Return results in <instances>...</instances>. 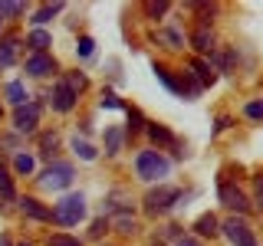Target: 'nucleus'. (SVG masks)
<instances>
[{
	"mask_svg": "<svg viewBox=\"0 0 263 246\" xmlns=\"http://www.w3.org/2000/svg\"><path fill=\"white\" fill-rule=\"evenodd\" d=\"M135 171H138V177H142V180L152 184V180H158V177H168L171 161L161 158L158 151H152V148H148V151H138L135 154Z\"/></svg>",
	"mask_w": 263,
	"mask_h": 246,
	"instance_id": "obj_1",
	"label": "nucleus"
},
{
	"mask_svg": "<svg viewBox=\"0 0 263 246\" xmlns=\"http://www.w3.org/2000/svg\"><path fill=\"white\" fill-rule=\"evenodd\" d=\"M53 220L63 227H76L79 220H86V197L82 194H66L53 210Z\"/></svg>",
	"mask_w": 263,
	"mask_h": 246,
	"instance_id": "obj_2",
	"label": "nucleus"
},
{
	"mask_svg": "<svg viewBox=\"0 0 263 246\" xmlns=\"http://www.w3.org/2000/svg\"><path fill=\"white\" fill-rule=\"evenodd\" d=\"M178 200H181V191H178V187L161 184V187H155V191H148V197H145V210L152 213V217H158V213H168Z\"/></svg>",
	"mask_w": 263,
	"mask_h": 246,
	"instance_id": "obj_3",
	"label": "nucleus"
},
{
	"mask_svg": "<svg viewBox=\"0 0 263 246\" xmlns=\"http://www.w3.org/2000/svg\"><path fill=\"white\" fill-rule=\"evenodd\" d=\"M40 184H43L46 191H66V187L72 184V164H66V161L49 164L43 174H40Z\"/></svg>",
	"mask_w": 263,
	"mask_h": 246,
	"instance_id": "obj_4",
	"label": "nucleus"
},
{
	"mask_svg": "<svg viewBox=\"0 0 263 246\" xmlns=\"http://www.w3.org/2000/svg\"><path fill=\"white\" fill-rule=\"evenodd\" d=\"M217 194H220V203H224V207L237 210V213H247V210H250V200H247V194H243L237 184L224 180V177L217 180Z\"/></svg>",
	"mask_w": 263,
	"mask_h": 246,
	"instance_id": "obj_5",
	"label": "nucleus"
},
{
	"mask_svg": "<svg viewBox=\"0 0 263 246\" xmlns=\"http://www.w3.org/2000/svg\"><path fill=\"white\" fill-rule=\"evenodd\" d=\"M36 125H40V102H27L13 112V128L20 131V135H33Z\"/></svg>",
	"mask_w": 263,
	"mask_h": 246,
	"instance_id": "obj_6",
	"label": "nucleus"
},
{
	"mask_svg": "<svg viewBox=\"0 0 263 246\" xmlns=\"http://www.w3.org/2000/svg\"><path fill=\"white\" fill-rule=\"evenodd\" d=\"M220 230H224V236H227L234 246H257V236H253V230L247 227L243 220H237V217H230Z\"/></svg>",
	"mask_w": 263,
	"mask_h": 246,
	"instance_id": "obj_7",
	"label": "nucleus"
},
{
	"mask_svg": "<svg viewBox=\"0 0 263 246\" xmlns=\"http://www.w3.org/2000/svg\"><path fill=\"white\" fill-rule=\"evenodd\" d=\"M76 92H72V89L69 86H66V79H60V82H56V86H53V95H49V105H53V112H72V109H76Z\"/></svg>",
	"mask_w": 263,
	"mask_h": 246,
	"instance_id": "obj_8",
	"label": "nucleus"
},
{
	"mask_svg": "<svg viewBox=\"0 0 263 246\" xmlns=\"http://www.w3.org/2000/svg\"><path fill=\"white\" fill-rule=\"evenodd\" d=\"M20 210H23V217H30V220H40V223H53V210L43 207L36 197H20Z\"/></svg>",
	"mask_w": 263,
	"mask_h": 246,
	"instance_id": "obj_9",
	"label": "nucleus"
},
{
	"mask_svg": "<svg viewBox=\"0 0 263 246\" xmlns=\"http://www.w3.org/2000/svg\"><path fill=\"white\" fill-rule=\"evenodd\" d=\"M27 72L36 76V79H43V76H49V72H56V59L46 56V53H33L27 59Z\"/></svg>",
	"mask_w": 263,
	"mask_h": 246,
	"instance_id": "obj_10",
	"label": "nucleus"
},
{
	"mask_svg": "<svg viewBox=\"0 0 263 246\" xmlns=\"http://www.w3.org/2000/svg\"><path fill=\"white\" fill-rule=\"evenodd\" d=\"M16 49H20V39H16V36H4V39H0V69L13 66Z\"/></svg>",
	"mask_w": 263,
	"mask_h": 246,
	"instance_id": "obj_11",
	"label": "nucleus"
},
{
	"mask_svg": "<svg viewBox=\"0 0 263 246\" xmlns=\"http://www.w3.org/2000/svg\"><path fill=\"white\" fill-rule=\"evenodd\" d=\"M191 43H194V49H197V53H204V56H211V53H214V36H211V30H208V27L194 30Z\"/></svg>",
	"mask_w": 263,
	"mask_h": 246,
	"instance_id": "obj_12",
	"label": "nucleus"
},
{
	"mask_svg": "<svg viewBox=\"0 0 263 246\" xmlns=\"http://www.w3.org/2000/svg\"><path fill=\"white\" fill-rule=\"evenodd\" d=\"M194 233L197 236H217V217L214 213H201L194 220Z\"/></svg>",
	"mask_w": 263,
	"mask_h": 246,
	"instance_id": "obj_13",
	"label": "nucleus"
},
{
	"mask_svg": "<svg viewBox=\"0 0 263 246\" xmlns=\"http://www.w3.org/2000/svg\"><path fill=\"white\" fill-rule=\"evenodd\" d=\"M191 69H194V76H197V89H201V86H211V82L217 79V76H214V69H211V63H204V59H194Z\"/></svg>",
	"mask_w": 263,
	"mask_h": 246,
	"instance_id": "obj_14",
	"label": "nucleus"
},
{
	"mask_svg": "<svg viewBox=\"0 0 263 246\" xmlns=\"http://www.w3.org/2000/svg\"><path fill=\"white\" fill-rule=\"evenodd\" d=\"M49 43H53V39H49L46 30H33L30 36H27V46H33V53H46Z\"/></svg>",
	"mask_w": 263,
	"mask_h": 246,
	"instance_id": "obj_15",
	"label": "nucleus"
},
{
	"mask_svg": "<svg viewBox=\"0 0 263 246\" xmlns=\"http://www.w3.org/2000/svg\"><path fill=\"white\" fill-rule=\"evenodd\" d=\"M148 135H152V141H155V145H171V148L178 145V141H175V135H171V131L164 128V125H148Z\"/></svg>",
	"mask_w": 263,
	"mask_h": 246,
	"instance_id": "obj_16",
	"label": "nucleus"
},
{
	"mask_svg": "<svg viewBox=\"0 0 263 246\" xmlns=\"http://www.w3.org/2000/svg\"><path fill=\"white\" fill-rule=\"evenodd\" d=\"M7 98L20 109V105H27V89H23V82H7Z\"/></svg>",
	"mask_w": 263,
	"mask_h": 246,
	"instance_id": "obj_17",
	"label": "nucleus"
},
{
	"mask_svg": "<svg viewBox=\"0 0 263 246\" xmlns=\"http://www.w3.org/2000/svg\"><path fill=\"white\" fill-rule=\"evenodd\" d=\"M63 10V4H43V7H40V10L36 13H33V23H36V27H40V23H46V20H53V16L56 13H60Z\"/></svg>",
	"mask_w": 263,
	"mask_h": 246,
	"instance_id": "obj_18",
	"label": "nucleus"
},
{
	"mask_svg": "<svg viewBox=\"0 0 263 246\" xmlns=\"http://www.w3.org/2000/svg\"><path fill=\"white\" fill-rule=\"evenodd\" d=\"M13 168H16V174H33V168H36V161H33V154H16L13 158Z\"/></svg>",
	"mask_w": 263,
	"mask_h": 246,
	"instance_id": "obj_19",
	"label": "nucleus"
},
{
	"mask_svg": "<svg viewBox=\"0 0 263 246\" xmlns=\"http://www.w3.org/2000/svg\"><path fill=\"white\" fill-rule=\"evenodd\" d=\"M119 148H122V131L109 128L105 131V154H119Z\"/></svg>",
	"mask_w": 263,
	"mask_h": 246,
	"instance_id": "obj_20",
	"label": "nucleus"
},
{
	"mask_svg": "<svg viewBox=\"0 0 263 246\" xmlns=\"http://www.w3.org/2000/svg\"><path fill=\"white\" fill-rule=\"evenodd\" d=\"M0 200H16V191H13V180L7 177V171L0 168Z\"/></svg>",
	"mask_w": 263,
	"mask_h": 246,
	"instance_id": "obj_21",
	"label": "nucleus"
},
{
	"mask_svg": "<svg viewBox=\"0 0 263 246\" xmlns=\"http://www.w3.org/2000/svg\"><path fill=\"white\" fill-rule=\"evenodd\" d=\"M72 151H76L82 161H96V148L89 145V141H79V138H72Z\"/></svg>",
	"mask_w": 263,
	"mask_h": 246,
	"instance_id": "obj_22",
	"label": "nucleus"
},
{
	"mask_svg": "<svg viewBox=\"0 0 263 246\" xmlns=\"http://www.w3.org/2000/svg\"><path fill=\"white\" fill-rule=\"evenodd\" d=\"M158 39H164V43H168V49H181V46H184V36H181L178 30H161Z\"/></svg>",
	"mask_w": 263,
	"mask_h": 246,
	"instance_id": "obj_23",
	"label": "nucleus"
},
{
	"mask_svg": "<svg viewBox=\"0 0 263 246\" xmlns=\"http://www.w3.org/2000/svg\"><path fill=\"white\" fill-rule=\"evenodd\" d=\"M243 115L250 121H263V98H253V102L243 105Z\"/></svg>",
	"mask_w": 263,
	"mask_h": 246,
	"instance_id": "obj_24",
	"label": "nucleus"
},
{
	"mask_svg": "<svg viewBox=\"0 0 263 246\" xmlns=\"http://www.w3.org/2000/svg\"><path fill=\"white\" fill-rule=\"evenodd\" d=\"M168 0H152V4H145V13L148 16H164V13H168Z\"/></svg>",
	"mask_w": 263,
	"mask_h": 246,
	"instance_id": "obj_25",
	"label": "nucleus"
},
{
	"mask_svg": "<svg viewBox=\"0 0 263 246\" xmlns=\"http://www.w3.org/2000/svg\"><path fill=\"white\" fill-rule=\"evenodd\" d=\"M142 125H145L142 112H138V109H128V131L135 135V131H142Z\"/></svg>",
	"mask_w": 263,
	"mask_h": 246,
	"instance_id": "obj_26",
	"label": "nucleus"
},
{
	"mask_svg": "<svg viewBox=\"0 0 263 246\" xmlns=\"http://www.w3.org/2000/svg\"><path fill=\"white\" fill-rule=\"evenodd\" d=\"M253 203L263 210V174H257L253 177Z\"/></svg>",
	"mask_w": 263,
	"mask_h": 246,
	"instance_id": "obj_27",
	"label": "nucleus"
},
{
	"mask_svg": "<svg viewBox=\"0 0 263 246\" xmlns=\"http://www.w3.org/2000/svg\"><path fill=\"white\" fill-rule=\"evenodd\" d=\"M49 246H82V243H79V240H72V236L56 233V236H49Z\"/></svg>",
	"mask_w": 263,
	"mask_h": 246,
	"instance_id": "obj_28",
	"label": "nucleus"
},
{
	"mask_svg": "<svg viewBox=\"0 0 263 246\" xmlns=\"http://www.w3.org/2000/svg\"><path fill=\"white\" fill-rule=\"evenodd\" d=\"M115 223H119L122 233H135V217H128V213H122V217L115 220Z\"/></svg>",
	"mask_w": 263,
	"mask_h": 246,
	"instance_id": "obj_29",
	"label": "nucleus"
},
{
	"mask_svg": "<svg viewBox=\"0 0 263 246\" xmlns=\"http://www.w3.org/2000/svg\"><path fill=\"white\" fill-rule=\"evenodd\" d=\"M92 46H96V43H92V36H82V39H79V46H76V53L82 56V59H86V56H92Z\"/></svg>",
	"mask_w": 263,
	"mask_h": 246,
	"instance_id": "obj_30",
	"label": "nucleus"
},
{
	"mask_svg": "<svg viewBox=\"0 0 263 246\" xmlns=\"http://www.w3.org/2000/svg\"><path fill=\"white\" fill-rule=\"evenodd\" d=\"M40 145H43V151H46V154H49V148L56 151V145H60V138H56V131H46V135L40 138Z\"/></svg>",
	"mask_w": 263,
	"mask_h": 246,
	"instance_id": "obj_31",
	"label": "nucleus"
},
{
	"mask_svg": "<svg viewBox=\"0 0 263 246\" xmlns=\"http://www.w3.org/2000/svg\"><path fill=\"white\" fill-rule=\"evenodd\" d=\"M102 109H122V102H119L112 92H105V95H102Z\"/></svg>",
	"mask_w": 263,
	"mask_h": 246,
	"instance_id": "obj_32",
	"label": "nucleus"
},
{
	"mask_svg": "<svg viewBox=\"0 0 263 246\" xmlns=\"http://www.w3.org/2000/svg\"><path fill=\"white\" fill-rule=\"evenodd\" d=\"M105 230H109V223H105V220H96V223H92V230H89V236H96V240H99V236H102Z\"/></svg>",
	"mask_w": 263,
	"mask_h": 246,
	"instance_id": "obj_33",
	"label": "nucleus"
},
{
	"mask_svg": "<svg viewBox=\"0 0 263 246\" xmlns=\"http://www.w3.org/2000/svg\"><path fill=\"white\" fill-rule=\"evenodd\" d=\"M178 246H197V243L191 240V236H178Z\"/></svg>",
	"mask_w": 263,
	"mask_h": 246,
	"instance_id": "obj_34",
	"label": "nucleus"
},
{
	"mask_svg": "<svg viewBox=\"0 0 263 246\" xmlns=\"http://www.w3.org/2000/svg\"><path fill=\"white\" fill-rule=\"evenodd\" d=\"M0 246H10V240H7V236H0Z\"/></svg>",
	"mask_w": 263,
	"mask_h": 246,
	"instance_id": "obj_35",
	"label": "nucleus"
},
{
	"mask_svg": "<svg viewBox=\"0 0 263 246\" xmlns=\"http://www.w3.org/2000/svg\"><path fill=\"white\" fill-rule=\"evenodd\" d=\"M16 246H30V243H16Z\"/></svg>",
	"mask_w": 263,
	"mask_h": 246,
	"instance_id": "obj_36",
	"label": "nucleus"
},
{
	"mask_svg": "<svg viewBox=\"0 0 263 246\" xmlns=\"http://www.w3.org/2000/svg\"><path fill=\"white\" fill-rule=\"evenodd\" d=\"M0 115H4V105H0Z\"/></svg>",
	"mask_w": 263,
	"mask_h": 246,
	"instance_id": "obj_37",
	"label": "nucleus"
},
{
	"mask_svg": "<svg viewBox=\"0 0 263 246\" xmlns=\"http://www.w3.org/2000/svg\"><path fill=\"white\" fill-rule=\"evenodd\" d=\"M155 246H164V243H155Z\"/></svg>",
	"mask_w": 263,
	"mask_h": 246,
	"instance_id": "obj_38",
	"label": "nucleus"
}]
</instances>
